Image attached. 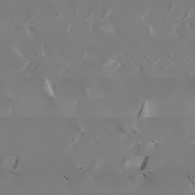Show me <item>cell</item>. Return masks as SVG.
Listing matches in <instances>:
<instances>
[{
  "label": "cell",
  "mask_w": 195,
  "mask_h": 195,
  "mask_svg": "<svg viewBox=\"0 0 195 195\" xmlns=\"http://www.w3.org/2000/svg\"><path fill=\"white\" fill-rule=\"evenodd\" d=\"M148 163H149V159H148V158L144 159L143 161V162H142V164H141V167H140V170H141V171H144V170L146 169V168H147Z\"/></svg>",
  "instance_id": "cell-1"
},
{
  "label": "cell",
  "mask_w": 195,
  "mask_h": 195,
  "mask_svg": "<svg viewBox=\"0 0 195 195\" xmlns=\"http://www.w3.org/2000/svg\"><path fill=\"white\" fill-rule=\"evenodd\" d=\"M189 181H190V183L191 184V185L193 186V187H194L195 188V178L194 176H191V175H190L189 176Z\"/></svg>",
  "instance_id": "cell-2"
}]
</instances>
